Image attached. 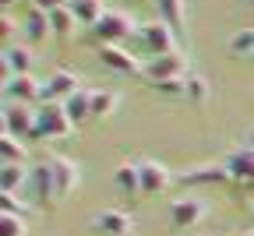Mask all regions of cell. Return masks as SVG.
Instances as JSON below:
<instances>
[{"label":"cell","instance_id":"6da1fadb","mask_svg":"<svg viewBox=\"0 0 254 236\" xmlns=\"http://www.w3.org/2000/svg\"><path fill=\"white\" fill-rule=\"evenodd\" d=\"M134 39H138V46H141V53H145L148 60L166 57V53H180V36H177V32H173L166 21H159V18L141 21Z\"/></svg>","mask_w":254,"mask_h":236},{"label":"cell","instance_id":"7a4b0ae2","mask_svg":"<svg viewBox=\"0 0 254 236\" xmlns=\"http://www.w3.org/2000/svg\"><path fill=\"white\" fill-rule=\"evenodd\" d=\"M88 32H92V36L99 39L103 46H124L127 39H134V36H138V25L131 21V14H127V11L106 7V14L95 21Z\"/></svg>","mask_w":254,"mask_h":236},{"label":"cell","instance_id":"3957f363","mask_svg":"<svg viewBox=\"0 0 254 236\" xmlns=\"http://www.w3.org/2000/svg\"><path fill=\"white\" fill-rule=\"evenodd\" d=\"M4 130L21 138V141H43L36 106H25V103H7L4 106Z\"/></svg>","mask_w":254,"mask_h":236},{"label":"cell","instance_id":"277c9868","mask_svg":"<svg viewBox=\"0 0 254 236\" xmlns=\"http://www.w3.org/2000/svg\"><path fill=\"white\" fill-rule=\"evenodd\" d=\"M36 117H39V134L43 138H67L74 130V120L67 117V106L64 103H39Z\"/></svg>","mask_w":254,"mask_h":236},{"label":"cell","instance_id":"5b68a950","mask_svg":"<svg viewBox=\"0 0 254 236\" xmlns=\"http://www.w3.org/2000/svg\"><path fill=\"white\" fill-rule=\"evenodd\" d=\"M141 74L148 78V85H159V81H170V78H187V57L184 50L180 53H166V57H155V60H145Z\"/></svg>","mask_w":254,"mask_h":236},{"label":"cell","instance_id":"8992f818","mask_svg":"<svg viewBox=\"0 0 254 236\" xmlns=\"http://www.w3.org/2000/svg\"><path fill=\"white\" fill-rule=\"evenodd\" d=\"M4 99L7 103L39 106L43 103V81L32 78V74H11V78H4Z\"/></svg>","mask_w":254,"mask_h":236},{"label":"cell","instance_id":"52a82bcc","mask_svg":"<svg viewBox=\"0 0 254 236\" xmlns=\"http://www.w3.org/2000/svg\"><path fill=\"white\" fill-rule=\"evenodd\" d=\"M50 173H53V201H64V197H71L74 187L81 183V170H78V162L71 159H50Z\"/></svg>","mask_w":254,"mask_h":236},{"label":"cell","instance_id":"ba28073f","mask_svg":"<svg viewBox=\"0 0 254 236\" xmlns=\"http://www.w3.org/2000/svg\"><path fill=\"white\" fill-rule=\"evenodd\" d=\"M138 177H141V194L145 197L163 194L173 183V173L166 170L163 162H155V159H138Z\"/></svg>","mask_w":254,"mask_h":236},{"label":"cell","instance_id":"9c48e42d","mask_svg":"<svg viewBox=\"0 0 254 236\" xmlns=\"http://www.w3.org/2000/svg\"><path fill=\"white\" fill-rule=\"evenodd\" d=\"M81 88L74 71H53L50 78H43V103H67V99Z\"/></svg>","mask_w":254,"mask_h":236},{"label":"cell","instance_id":"30bf717a","mask_svg":"<svg viewBox=\"0 0 254 236\" xmlns=\"http://www.w3.org/2000/svg\"><path fill=\"white\" fill-rule=\"evenodd\" d=\"M99 63L113 74H141V60L124 46H99Z\"/></svg>","mask_w":254,"mask_h":236},{"label":"cell","instance_id":"8fae6325","mask_svg":"<svg viewBox=\"0 0 254 236\" xmlns=\"http://www.w3.org/2000/svg\"><path fill=\"white\" fill-rule=\"evenodd\" d=\"M205 219V201L201 197H177L170 205V226L173 229H190Z\"/></svg>","mask_w":254,"mask_h":236},{"label":"cell","instance_id":"7c38bea8","mask_svg":"<svg viewBox=\"0 0 254 236\" xmlns=\"http://www.w3.org/2000/svg\"><path fill=\"white\" fill-rule=\"evenodd\" d=\"M25 197L36 201V205H46V201H53V173H50V162H39V166H32V170H28Z\"/></svg>","mask_w":254,"mask_h":236},{"label":"cell","instance_id":"4fadbf2b","mask_svg":"<svg viewBox=\"0 0 254 236\" xmlns=\"http://www.w3.org/2000/svg\"><path fill=\"white\" fill-rule=\"evenodd\" d=\"M4 78H11V74H32V67H36V53H32L25 43H11V46H4Z\"/></svg>","mask_w":254,"mask_h":236},{"label":"cell","instance_id":"5bb4252c","mask_svg":"<svg viewBox=\"0 0 254 236\" xmlns=\"http://www.w3.org/2000/svg\"><path fill=\"white\" fill-rule=\"evenodd\" d=\"M92 229L95 233H103V236H131V215L120 212V208H106L92 219Z\"/></svg>","mask_w":254,"mask_h":236},{"label":"cell","instance_id":"9a60e30c","mask_svg":"<svg viewBox=\"0 0 254 236\" xmlns=\"http://www.w3.org/2000/svg\"><path fill=\"white\" fill-rule=\"evenodd\" d=\"M152 4H155L159 21H166L177 36H184V32H187V4H184V0H152Z\"/></svg>","mask_w":254,"mask_h":236},{"label":"cell","instance_id":"2e32d148","mask_svg":"<svg viewBox=\"0 0 254 236\" xmlns=\"http://www.w3.org/2000/svg\"><path fill=\"white\" fill-rule=\"evenodd\" d=\"M226 170H230V177H233V180H240V183L254 187V148H251V145L237 148V152L226 159Z\"/></svg>","mask_w":254,"mask_h":236},{"label":"cell","instance_id":"e0dca14e","mask_svg":"<svg viewBox=\"0 0 254 236\" xmlns=\"http://www.w3.org/2000/svg\"><path fill=\"white\" fill-rule=\"evenodd\" d=\"M28 170L25 162H0V194H18L28 183Z\"/></svg>","mask_w":254,"mask_h":236},{"label":"cell","instance_id":"ac0fdd59","mask_svg":"<svg viewBox=\"0 0 254 236\" xmlns=\"http://www.w3.org/2000/svg\"><path fill=\"white\" fill-rule=\"evenodd\" d=\"M21 36H25L32 46L43 43L46 36H53V32H50V14L39 11V7H28V14H25V21H21Z\"/></svg>","mask_w":254,"mask_h":236},{"label":"cell","instance_id":"d6986e66","mask_svg":"<svg viewBox=\"0 0 254 236\" xmlns=\"http://www.w3.org/2000/svg\"><path fill=\"white\" fill-rule=\"evenodd\" d=\"M113 187L127 197H141V177H138V162H124L113 173Z\"/></svg>","mask_w":254,"mask_h":236},{"label":"cell","instance_id":"ffe728a7","mask_svg":"<svg viewBox=\"0 0 254 236\" xmlns=\"http://www.w3.org/2000/svg\"><path fill=\"white\" fill-rule=\"evenodd\" d=\"M64 106H67V117L74 120V127H81L85 120H92V88H78Z\"/></svg>","mask_w":254,"mask_h":236},{"label":"cell","instance_id":"44dd1931","mask_svg":"<svg viewBox=\"0 0 254 236\" xmlns=\"http://www.w3.org/2000/svg\"><path fill=\"white\" fill-rule=\"evenodd\" d=\"M180 180H184V183H226V180H233V177H230L226 166H198V170L184 173Z\"/></svg>","mask_w":254,"mask_h":236},{"label":"cell","instance_id":"7402d4cb","mask_svg":"<svg viewBox=\"0 0 254 236\" xmlns=\"http://www.w3.org/2000/svg\"><path fill=\"white\" fill-rule=\"evenodd\" d=\"M117 106H120V95H117V92L92 88V120H106V117H113Z\"/></svg>","mask_w":254,"mask_h":236},{"label":"cell","instance_id":"603a6c76","mask_svg":"<svg viewBox=\"0 0 254 236\" xmlns=\"http://www.w3.org/2000/svg\"><path fill=\"white\" fill-rule=\"evenodd\" d=\"M74 25H78V14H74V7L67 4V7H57V11H50V32L53 36H71L74 32Z\"/></svg>","mask_w":254,"mask_h":236},{"label":"cell","instance_id":"cb8c5ba5","mask_svg":"<svg viewBox=\"0 0 254 236\" xmlns=\"http://www.w3.org/2000/svg\"><path fill=\"white\" fill-rule=\"evenodd\" d=\"M25 159H28V141L4 130V138H0V162H25Z\"/></svg>","mask_w":254,"mask_h":236},{"label":"cell","instance_id":"d4e9b609","mask_svg":"<svg viewBox=\"0 0 254 236\" xmlns=\"http://www.w3.org/2000/svg\"><path fill=\"white\" fill-rule=\"evenodd\" d=\"M71 7H74V14H78V25H88V28L106 14V4H103V0H81V4H71Z\"/></svg>","mask_w":254,"mask_h":236},{"label":"cell","instance_id":"484cf974","mask_svg":"<svg viewBox=\"0 0 254 236\" xmlns=\"http://www.w3.org/2000/svg\"><path fill=\"white\" fill-rule=\"evenodd\" d=\"M0 212L4 215H28L32 212V201L28 197H18V194H0Z\"/></svg>","mask_w":254,"mask_h":236},{"label":"cell","instance_id":"4316f807","mask_svg":"<svg viewBox=\"0 0 254 236\" xmlns=\"http://www.w3.org/2000/svg\"><path fill=\"white\" fill-rule=\"evenodd\" d=\"M230 53L237 57H254V28H240L237 36L230 39Z\"/></svg>","mask_w":254,"mask_h":236},{"label":"cell","instance_id":"83f0119b","mask_svg":"<svg viewBox=\"0 0 254 236\" xmlns=\"http://www.w3.org/2000/svg\"><path fill=\"white\" fill-rule=\"evenodd\" d=\"M0 236H28V226L21 215H4L0 212Z\"/></svg>","mask_w":254,"mask_h":236},{"label":"cell","instance_id":"f1b7e54d","mask_svg":"<svg viewBox=\"0 0 254 236\" xmlns=\"http://www.w3.org/2000/svg\"><path fill=\"white\" fill-rule=\"evenodd\" d=\"M187 99H194V103H205V99H208L205 74H187Z\"/></svg>","mask_w":254,"mask_h":236},{"label":"cell","instance_id":"f546056e","mask_svg":"<svg viewBox=\"0 0 254 236\" xmlns=\"http://www.w3.org/2000/svg\"><path fill=\"white\" fill-rule=\"evenodd\" d=\"M159 95H187V78H170V81H159L152 85Z\"/></svg>","mask_w":254,"mask_h":236},{"label":"cell","instance_id":"4dcf8cb0","mask_svg":"<svg viewBox=\"0 0 254 236\" xmlns=\"http://www.w3.org/2000/svg\"><path fill=\"white\" fill-rule=\"evenodd\" d=\"M71 4V0H32V7H39V11H57V7H67Z\"/></svg>","mask_w":254,"mask_h":236},{"label":"cell","instance_id":"1f68e13d","mask_svg":"<svg viewBox=\"0 0 254 236\" xmlns=\"http://www.w3.org/2000/svg\"><path fill=\"white\" fill-rule=\"evenodd\" d=\"M0 36H4V43L11 46V39H14V21L4 14V18H0Z\"/></svg>","mask_w":254,"mask_h":236},{"label":"cell","instance_id":"d6a6232c","mask_svg":"<svg viewBox=\"0 0 254 236\" xmlns=\"http://www.w3.org/2000/svg\"><path fill=\"white\" fill-rule=\"evenodd\" d=\"M0 4H4V7H11V4H18V0H0Z\"/></svg>","mask_w":254,"mask_h":236},{"label":"cell","instance_id":"836d02e7","mask_svg":"<svg viewBox=\"0 0 254 236\" xmlns=\"http://www.w3.org/2000/svg\"><path fill=\"white\" fill-rule=\"evenodd\" d=\"M244 4H251V7H254V0H244Z\"/></svg>","mask_w":254,"mask_h":236},{"label":"cell","instance_id":"e575fe53","mask_svg":"<svg viewBox=\"0 0 254 236\" xmlns=\"http://www.w3.org/2000/svg\"><path fill=\"white\" fill-rule=\"evenodd\" d=\"M251 148H254V134H251Z\"/></svg>","mask_w":254,"mask_h":236},{"label":"cell","instance_id":"d590c367","mask_svg":"<svg viewBox=\"0 0 254 236\" xmlns=\"http://www.w3.org/2000/svg\"><path fill=\"white\" fill-rule=\"evenodd\" d=\"M21 4H32V0H21Z\"/></svg>","mask_w":254,"mask_h":236},{"label":"cell","instance_id":"8d00e7d4","mask_svg":"<svg viewBox=\"0 0 254 236\" xmlns=\"http://www.w3.org/2000/svg\"><path fill=\"white\" fill-rule=\"evenodd\" d=\"M71 4H81V0H71Z\"/></svg>","mask_w":254,"mask_h":236},{"label":"cell","instance_id":"74e56055","mask_svg":"<svg viewBox=\"0 0 254 236\" xmlns=\"http://www.w3.org/2000/svg\"><path fill=\"white\" fill-rule=\"evenodd\" d=\"M251 212H254V205H251Z\"/></svg>","mask_w":254,"mask_h":236},{"label":"cell","instance_id":"f35d334b","mask_svg":"<svg viewBox=\"0 0 254 236\" xmlns=\"http://www.w3.org/2000/svg\"><path fill=\"white\" fill-rule=\"evenodd\" d=\"M247 236H254V233H247Z\"/></svg>","mask_w":254,"mask_h":236},{"label":"cell","instance_id":"ab89813d","mask_svg":"<svg viewBox=\"0 0 254 236\" xmlns=\"http://www.w3.org/2000/svg\"><path fill=\"white\" fill-rule=\"evenodd\" d=\"M251 28H254V25H251Z\"/></svg>","mask_w":254,"mask_h":236}]
</instances>
